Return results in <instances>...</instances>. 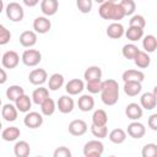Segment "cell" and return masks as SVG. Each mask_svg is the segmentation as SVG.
Returning <instances> with one entry per match:
<instances>
[{"label": "cell", "mask_w": 157, "mask_h": 157, "mask_svg": "<svg viewBox=\"0 0 157 157\" xmlns=\"http://www.w3.org/2000/svg\"><path fill=\"white\" fill-rule=\"evenodd\" d=\"M25 93V88L20 85H11L10 87H7L5 94H6V98L11 102H15L21 94Z\"/></svg>", "instance_id": "cell-34"}, {"label": "cell", "mask_w": 157, "mask_h": 157, "mask_svg": "<svg viewBox=\"0 0 157 157\" xmlns=\"http://www.w3.org/2000/svg\"><path fill=\"white\" fill-rule=\"evenodd\" d=\"M123 81H139L142 82L145 80V74L141 70H136V69H129L126 71L123 72L121 75Z\"/></svg>", "instance_id": "cell-23"}, {"label": "cell", "mask_w": 157, "mask_h": 157, "mask_svg": "<svg viewBox=\"0 0 157 157\" xmlns=\"http://www.w3.org/2000/svg\"><path fill=\"white\" fill-rule=\"evenodd\" d=\"M93 1H96L97 4H99V5H101V4H103V2H104V1H107V0H93Z\"/></svg>", "instance_id": "cell-49"}, {"label": "cell", "mask_w": 157, "mask_h": 157, "mask_svg": "<svg viewBox=\"0 0 157 157\" xmlns=\"http://www.w3.org/2000/svg\"><path fill=\"white\" fill-rule=\"evenodd\" d=\"M142 157H156L157 156V145L156 144H146L141 151Z\"/></svg>", "instance_id": "cell-40"}, {"label": "cell", "mask_w": 157, "mask_h": 157, "mask_svg": "<svg viewBox=\"0 0 157 157\" xmlns=\"http://www.w3.org/2000/svg\"><path fill=\"white\" fill-rule=\"evenodd\" d=\"M102 69L97 65H92V66H88L85 72H83V78L86 80V82L88 81H99L102 80Z\"/></svg>", "instance_id": "cell-20"}, {"label": "cell", "mask_w": 157, "mask_h": 157, "mask_svg": "<svg viewBox=\"0 0 157 157\" xmlns=\"http://www.w3.org/2000/svg\"><path fill=\"white\" fill-rule=\"evenodd\" d=\"M40 113H42V115H44V117H50V115H53L54 113H55V110H56V103H55V101L53 99V98H50V97H48L44 102H42L40 104Z\"/></svg>", "instance_id": "cell-27"}, {"label": "cell", "mask_w": 157, "mask_h": 157, "mask_svg": "<svg viewBox=\"0 0 157 157\" xmlns=\"http://www.w3.org/2000/svg\"><path fill=\"white\" fill-rule=\"evenodd\" d=\"M82 152L85 157H101L104 152V145L99 139L90 140L85 144Z\"/></svg>", "instance_id": "cell-3"}, {"label": "cell", "mask_w": 157, "mask_h": 157, "mask_svg": "<svg viewBox=\"0 0 157 157\" xmlns=\"http://www.w3.org/2000/svg\"><path fill=\"white\" fill-rule=\"evenodd\" d=\"M132 60L139 69H146L151 64V58H150L148 53H146L145 50H139V53L136 54V56Z\"/></svg>", "instance_id": "cell-26"}, {"label": "cell", "mask_w": 157, "mask_h": 157, "mask_svg": "<svg viewBox=\"0 0 157 157\" xmlns=\"http://www.w3.org/2000/svg\"><path fill=\"white\" fill-rule=\"evenodd\" d=\"M4 11V1L2 0H0V13Z\"/></svg>", "instance_id": "cell-48"}, {"label": "cell", "mask_w": 157, "mask_h": 157, "mask_svg": "<svg viewBox=\"0 0 157 157\" xmlns=\"http://www.w3.org/2000/svg\"><path fill=\"white\" fill-rule=\"evenodd\" d=\"M107 1H110V2H118V0H107Z\"/></svg>", "instance_id": "cell-50"}, {"label": "cell", "mask_w": 157, "mask_h": 157, "mask_svg": "<svg viewBox=\"0 0 157 157\" xmlns=\"http://www.w3.org/2000/svg\"><path fill=\"white\" fill-rule=\"evenodd\" d=\"M119 5H120V7L123 9L125 16H131V15H134V12H135V10H136V4H135L134 0H120Z\"/></svg>", "instance_id": "cell-37"}, {"label": "cell", "mask_w": 157, "mask_h": 157, "mask_svg": "<svg viewBox=\"0 0 157 157\" xmlns=\"http://www.w3.org/2000/svg\"><path fill=\"white\" fill-rule=\"evenodd\" d=\"M2 107V102H1V98H0V108Z\"/></svg>", "instance_id": "cell-52"}, {"label": "cell", "mask_w": 157, "mask_h": 157, "mask_svg": "<svg viewBox=\"0 0 157 157\" xmlns=\"http://www.w3.org/2000/svg\"><path fill=\"white\" fill-rule=\"evenodd\" d=\"M139 48H137V45H135L134 43H128V44H125L124 47H123V49H121V54H123V56L125 58V59H128V60H132L135 56H136V54L139 53Z\"/></svg>", "instance_id": "cell-36"}, {"label": "cell", "mask_w": 157, "mask_h": 157, "mask_svg": "<svg viewBox=\"0 0 157 157\" xmlns=\"http://www.w3.org/2000/svg\"><path fill=\"white\" fill-rule=\"evenodd\" d=\"M0 60H1V56H0Z\"/></svg>", "instance_id": "cell-53"}, {"label": "cell", "mask_w": 157, "mask_h": 157, "mask_svg": "<svg viewBox=\"0 0 157 157\" xmlns=\"http://www.w3.org/2000/svg\"><path fill=\"white\" fill-rule=\"evenodd\" d=\"M125 114H126V117H128L130 120H139V119L142 118L144 109L141 108L140 104L132 102V103H129V104L125 107Z\"/></svg>", "instance_id": "cell-16"}, {"label": "cell", "mask_w": 157, "mask_h": 157, "mask_svg": "<svg viewBox=\"0 0 157 157\" xmlns=\"http://www.w3.org/2000/svg\"><path fill=\"white\" fill-rule=\"evenodd\" d=\"M23 124L29 129L40 128L43 124V115L38 112H27L23 118Z\"/></svg>", "instance_id": "cell-8"}, {"label": "cell", "mask_w": 157, "mask_h": 157, "mask_svg": "<svg viewBox=\"0 0 157 157\" xmlns=\"http://www.w3.org/2000/svg\"><path fill=\"white\" fill-rule=\"evenodd\" d=\"M147 125L151 130L153 131H157V114L153 113L148 117V120H147Z\"/></svg>", "instance_id": "cell-45"}, {"label": "cell", "mask_w": 157, "mask_h": 157, "mask_svg": "<svg viewBox=\"0 0 157 157\" xmlns=\"http://www.w3.org/2000/svg\"><path fill=\"white\" fill-rule=\"evenodd\" d=\"M101 99L105 105H114L119 99V83L113 80L108 78L102 81L101 87Z\"/></svg>", "instance_id": "cell-1"}, {"label": "cell", "mask_w": 157, "mask_h": 157, "mask_svg": "<svg viewBox=\"0 0 157 157\" xmlns=\"http://www.w3.org/2000/svg\"><path fill=\"white\" fill-rule=\"evenodd\" d=\"M140 105L142 109H146V110H152L156 108V105H157V87H155L152 92H145L141 94Z\"/></svg>", "instance_id": "cell-6"}, {"label": "cell", "mask_w": 157, "mask_h": 157, "mask_svg": "<svg viewBox=\"0 0 157 157\" xmlns=\"http://www.w3.org/2000/svg\"><path fill=\"white\" fill-rule=\"evenodd\" d=\"M1 117L4 118V120L6 121H15L18 117V110L17 108L15 107V104H11V103H7V104H4L1 107Z\"/></svg>", "instance_id": "cell-19"}, {"label": "cell", "mask_w": 157, "mask_h": 157, "mask_svg": "<svg viewBox=\"0 0 157 157\" xmlns=\"http://www.w3.org/2000/svg\"><path fill=\"white\" fill-rule=\"evenodd\" d=\"M48 80V74L44 69H33L28 75V81L34 86H42Z\"/></svg>", "instance_id": "cell-13"}, {"label": "cell", "mask_w": 157, "mask_h": 157, "mask_svg": "<svg viewBox=\"0 0 157 157\" xmlns=\"http://www.w3.org/2000/svg\"><path fill=\"white\" fill-rule=\"evenodd\" d=\"M52 28V22L47 16H38L33 21V29L36 33L39 34H45L50 31Z\"/></svg>", "instance_id": "cell-10"}, {"label": "cell", "mask_w": 157, "mask_h": 157, "mask_svg": "<svg viewBox=\"0 0 157 157\" xmlns=\"http://www.w3.org/2000/svg\"><path fill=\"white\" fill-rule=\"evenodd\" d=\"M124 36H125L130 42H137V40L142 39V37H144V28L129 26L128 29H125Z\"/></svg>", "instance_id": "cell-29"}, {"label": "cell", "mask_w": 157, "mask_h": 157, "mask_svg": "<svg viewBox=\"0 0 157 157\" xmlns=\"http://www.w3.org/2000/svg\"><path fill=\"white\" fill-rule=\"evenodd\" d=\"M87 123L82 119H75L72 121H70L67 130L72 136H82L87 132Z\"/></svg>", "instance_id": "cell-12"}, {"label": "cell", "mask_w": 157, "mask_h": 157, "mask_svg": "<svg viewBox=\"0 0 157 157\" xmlns=\"http://www.w3.org/2000/svg\"><path fill=\"white\" fill-rule=\"evenodd\" d=\"M66 93L70 96H77L85 90V82L81 78H72L65 85Z\"/></svg>", "instance_id": "cell-15"}, {"label": "cell", "mask_w": 157, "mask_h": 157, "mask_svg": "<svg viewBox=\"0 0 157 157\" xmlns=\"http://www.w3.org/2000/svg\"><path fill=\"white\" fill-rule=\"evenodd\" d=\"M37 43V33L34 31H23L20 34V44L25 48H32Z\"/></svg>", "instance_id": "cell-18"}, {"label": "cell", "mask_w": 157, "mask_h": 157, "mask_svg": "<svg viewBox=\"0 0 157 157\" xmlns=\"http://www.w3.org/2000/svg\"><path fill=\"white\" fill-rule=\"evenodd\" d=\"M64 82H65L64 76L59 72H55L48 80V88L50 91H58L59 88H61L64 86Z\"/></svg>", "instance_id": "cell-31"}, {"label": "cell", "mask_w": 157, "mask_h": 157, "mask_svg": "<svg viewBox=\"0 0 157 157\" xmlns=\"http://www.w3.org/2000/svg\"><path fill=\"white\" fill-rule=\"evenodd\" d=\"M7 81V74L5 71V69L0 67V85H4Z\"/></svg>", "instance_id": "cell-46"}, {"label": "cell", "mask_w": 157, "mask_h": 157, "mask_svg": "<svg viewBox=\"0 0 157 157\" xmlns=\"http://www.w3.org/2000/svg\"><path fill=\"white\" fill-rule=\"evenodd\" d=\"M21 60L26 66L34 67L42 61V54L37 49H26L21 55Z\"/></svg>", "instance_id": "cell-5"}, {"label": "cell", "mask_w": 157, "mask_h": 157, "mask_svg": "<svg viewBox=\"0 0 157 157\" xmlns=\"http://www.w3.org/2000/svg\"><path fill=\"white\" fill-rule=\"evenodd\" d=\"M49 97V90L43 87V86H39L38 88H36L33 92H32V102L36 103V104H40L42 102H44L47 98Z\"/></svg>", "instance_id": "cell-32"}, {"label": "cell", "mask_w": 157, "mask_h": 157, "mask_svg": "<svg viewBox=\"0 0 157 157\" xmlns=\"http://www.w3.org/2000/svg\"><path fill=\"white\" fill-rule=\"evenodd\" d=\"M22 1H23V4H25L26 6H28V7H34L36 5L39 4L40 0H22Z\"/></svg>", "instance_id": "cell-47"}, {"label": "cell", "mask_w": 157, "mask_h": 157, "mask_svg": "<svg viewBox=\"0 0 157 157\" xmlns=\"http://www.w3.org/2000/svg\"><path fill=\"white\" fill-rule=\"evenodd\" d=\"M20 63V55L15 50H7L1 56V64L4 69H15Z\"/></svg>", "instance_id": "cell-7"}, {"label": "cell", "mask_w": 157, "mask_h": 157, "mask_svg": "<svg viewBox=\"0 0 157 157\" xmlns=\"http://www.w3.org/2000/svg\"><path fill=\"white\" fill-rule=\"evenodd\" d=\"M59 10L58 0H40V11L44 16H54Z\"/></svg>", "instance_id": "cell-14"}, {"label": "cell", "mask_w": 157, "mask_h": 157, "mask_svg": "<svg viewBox=\"0 0 157 157\" xmlns=\"http://www.w3.org/2000/svg\"><path fill=\"white\" fill-rule=\"evenodd\" d=\"M10 39H11V32L4 25L0 23V45L7 44Z\"/></svg>", "instance_id": "cell-43"}, {"label": "cell", "mask_w": 157, "mask_h": 157, "mask_svg": "<svg viewBox=\"0 0 157 157\" xmlns=\"http://www.w3.org/2000/svg\"><path fill=\"white\" fill-rule=\"evenodd\" d=\"M98 13L103 20H112L113 22H119L125 17L123 9L118 2H110V1H104L103 4L99 5Z\"/></svg>", "instance_id": "cell-2"}, {"label": "cell", "mask_w": 157, "mask_h": 157, "mask_svg": "<svg viewBox=\"0 0 157 157\" xmlns=\"http://www.w3.org/2000/svg\"><path fill=\"white\" fill-rule=\"evenodd\" d=\"M5 12H6L7 18L10 21H12V22H21L23 20V17H25V10H23V7L18 2H16V1L10 2L6 6Z\"/></svg>", "instance_id": "cell-4"}, {"label": "cell", "mask_w": 157, "mask_h": 157, "mask_svg": "<svg viewBox=\"0 0 157 157\" xmlns=\"http://www.w3.org/2000/svg\"><path fill=\"white\" fill-rule=\"evenodd\" d=\"M31 153V146L27 141L20 140L13 146V155L16 157H27Z\"/></svg>", "instance_id": "cell-25"}, {"label": "cell", "mask_w": 157, "mask_h": 157, "mask_svg": "<svg viewBox=\"0 0 157 157\" xmlns=\"http://www.w3.org/2000/svg\"><path fill=\"white\" fill-rule=\"evenodd\" d=\"M92 6H93V0H76V7L82 13L91 12Z\"/></svg>", "instance_id": "cell-39"}, {"label": "cell", "mask_w": 157, "mask_h": 157, "mask_svg": "<svg viewBox=\"0 0 157 157\" xmlns=\"http://www.w3.org/2000/svg\"><path fill=\"white\" fill-rule=\"evenodd\" d=\"M53 156L54 157H71L72 153L66 146H60L53 152Z\"/></svg>", "instance_id": "cell-44"}, {"label": "cell", "mask_w": 157, "mask_h": 157, "mask_svg": "<svg viewBox=\"0 0 157 157\" xmlns=\"http://www.w3.org/2000/svg\"><path fill=\"white\" fill-rule=\"evenodd\" d=\"M124 26L120 23V22H112L110 25H108L107 27V36L112 39H120L123 36H124Z\"/></svg>", "instance_id": "cell-17"}, {"label": "cell", "mask_w": 157, "mask_h": 157, "mask_svg": "<svg viewBox=\"0 0 157 157\" xmlns=\"http://www.w3.org/2000/svg\"><path fill=\"white\" fill-rule=\"evenodd\" d=\"M107 136L110 142H113L115 145H120L126 140V131L120 128H117V129H113Z\"/></svg>", "instance_id": "cell-30"}, {"label": "cell", "mask_w": 157, "mask_h": 157, "mask_svg": "<svg viewBox=\"0 0 157 157\" xmlns=\"http://www.w3.org/2000/svg\"><path fill=\"white\" fill-rule=\"evenodd\" d=\"M91 132H92V135L94 137L102 140V139L107 137V135H108V128H107V125L98 126V125H93L92 124L91 125Z\"/></svg>", "instance_id": "cell-38"}, {"label": "cell", "mask_w": 157, "mask_h": 157, "mask_svg": "<svg viewBox=\"0 0 157 157\" xmlns=\"http://www.w3.org/2000/svg\"><path fill=\"white\" fill-rule=\"evenodd\" d=\"M101 87H102V80L99 81H88L85 85V88L91 93V94H96L101 92Z\"/></svg>", "instance_id": "cell-42"}, {"label": "cell", "mask_w": 157, "mask_h": 157, "mask_svg": "<svg viewBox=\"0 0 157 157\" xmlns=\"http://www.w3.org/2000/svg\"><path fill=\"white\" fill-rule=\"evenodd\" d=\"M142 47L146 53H153L157 48V39L153 34H147L142 37Z\"/></svg>", "instance_id": "cell-35"}, {"label": "cell", "mask_w": 157, "mask_h": 157, "mask_svg": "<svg viewBox=\"0 0 157 157\" xmlns=\"http://www.w3.org/2000/svg\"><path fill=\"white\" fill-rule=\"evenodd\" d=\"M92 124L93 125H107L108 124V114L104 109H96L92 114Z\"/></svg>", "instance_id": "cell-33"}, {"label": "cell", "mask_w": 157, "mask_h": 157, "mask_svg": "<svg viewBox=\"0 0 157 157\" xmlns=\"http://www.w3.org/2000/svg\"><path fill=\"white\" fill-rule=\"evenodd\" d=\"M126 134L132 137V139H142L146 134V128L142 123H140L139 120H131V123L128 125L126 129Z\"/></svg>", "instance_id": "cell-9"}, {"label": "cell", "mask_w": 157, "mask_h": 157, "mask_svg": "<svg viewBox=\"0 0 157 157\" xmlns=\"http://www.w3.org/2000/svg\"><path fill=\"white\" fill-rule=\"evenodd\" d=\"M15 107L17 108L18 112L27 113V112H29V109L32 107V98H29V96H27L26 93H23V94H21L15 101Z\"/></svg>", "instance_id": "cell-22"}, {"label": "cell", "mask_w": 157, "mask_h": 157, "mask_svg": "<svg viewBox=\"0 0 157 157\" xmlns=\"http://www.w3.org/2000/svg\"><path fill=\"white\" fill-rule=\"evenodd\" d=\"M77 105L81 112H91L94 108V99L91 94H82L77 101Z\"/></svg>", "instance_id": "cell-24"}, {"label": "cell", "mask_w": 157, "mask_h": 157, "mask_svg": "<svg viewBox=\"0 0 157 157\" xmlns=\"http://www.w3.org/2000/svg\"><path fill=\"white\" fill-rule=\"evenodd\" d=\"M74 108H75V102H74V99L71 98L70 94L61 96L56 102V109H59V112L63 113V114L71 113L74 110Z\"/></svg>", "instance_id": "cell-11"}, {"label": "cell", "mask_w": 157, "mask_h": 157, "mask_svg": "<svg viewBox=\"0 0 157 157\" xmlns=\"http://www.w3.org/2000/svg\"><path fill=\"white\" fill-rule=\"evenodd\" d=\"M21 135V131L17 126H9V128H5L2 131H1V137L2 140L7 141V142H12V141H16Z\"/></svg>", "instance_id": "cell-28"}, {"label": "cell", "mask_w": 157, "mask_h": 157, "mask_svg": "<svg viewBox=\"0 0 157 157\" xmlns=\"http://www.w3.org/2000/svg\"><path fill=\"white\" fill-rule=\"evenodd\" d=\"M1 129H2V123L0 121V131H1Z\"/></svg>", "instance_id": "cell-51"}, {"label": "cell", "mask_w": 157, "mask_h": 157, "mask_svg": "<svg viewBox=\"0 0 157 157\" xmlns=\"http://www.w3.org/2000/svg\"><path fill=\"white\" fill-rule=\"evenodd\" d=\"M129 26H134V27H140V28H145L146 26V20L142 15H131L130 20H129Z\"/></svg>", "instance_id": "cell-41"}, {"label": "cell", "mask_w": 157, "mask_h": 157, "mask_svg": "<svg viewBox=\"0 0 157 157\" xmlns=\"http://www.w3.org/2000/svg\"><path fill=\"white\" fill-rule=\"evenodd\" d=\"M142 82H139V81H125L124 82V92L125 94H128L129 97H135L137 94L141 93L142 91Z\"/></svg>", "instance_id": "cell-21"}]
</instances>
